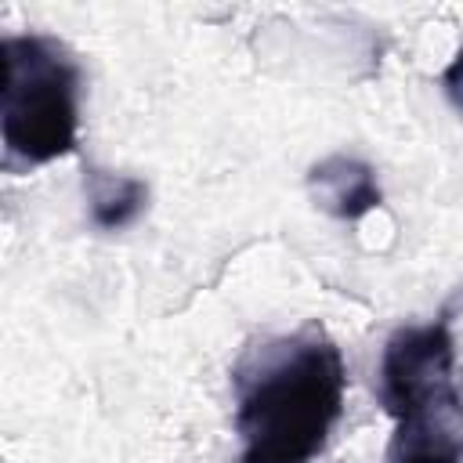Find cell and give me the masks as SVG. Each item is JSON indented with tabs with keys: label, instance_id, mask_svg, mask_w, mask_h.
Wrapping results in <instances>:
<instances>
[{
	"label": "cell",
	"instance_id": "1",
	"mask_svg": "<svg viewBox=\"0 0 463 463\" xmlns=\"http://www.w3.org/2000/svg\"><path fill=\"white\" fill-rule=\"evenodd\" d=\"M232 387L242 463H311L344 416L347 365L326 329L300 326L250 344Z\"/></svg>",
	"mask_w": 463,
	"mask_h": 463
},
{
	"label": "cell",
	"instance_id": "7",
	"mask_svg": "<svg viewBox=\"0 0 463 463\" xmlns=\"http://www.w3.org/2000/svg\"><path fill=\"white\" fill-rule=\"evenodd\" d=\"M441 87H445V98L452 101V109L463 116V47L452 54V61L445 65L441 72Z\"/></svg>",
	"mask_w": 463,
	"mask_h": 463
},
{
	"label": "cell",
	"instance_id": "4",
	"mask_svg": "<svg viewBox=\"0 0 463 463\" xmlns=\"http://www.w3.org/2000/svg\"><path fill=\"white\" fill-rule=\"evenodd\" d=\"M387 445V463H463V394L445 387L402 409Z\"/></svg>",
	"mask_w": 463,
	"mask_h": 463
},
{
	"label": "cell",
	"instance_id": "6",
	"mask_svg": "<svg viewBox=\"0 0 463 463\" xmlns=\"http://www.w3.org/2000/svg\"><path fill=\"white\" fill-rule=\"evenodd\" d=\"M87 203H90V221L101 232H119L134 224L145 206H148V184L130 174H112L87 166Z\"/></svg>",
	"mask_w": 463,
	"mask_h": 463
},
{
	"label": "cell",
	"instance_id": "2",
	"mask_svg": "<svg viewBox=\"0 0 463 463\" xmlns=\"http://www.w3.org/2000/svg\"><path fill=\"white\" fill-rule=\"evenodd\" d=\"M0 137L7 166H43L76 148L80 137V65L43 33L0 40Z\"/></svg>",
	"mask_w": 463,
	"mask_h": 463
},
{
	"label": "cell",
	"instance_id": "3",
	"mask_svg": "<svg viewBox=\"0 0 463 463\" xmlns=\"http://www.w3.org/2000/svg\"><path fill=\"white\" fill-rule=\"evenodd\" d=\"M452 383H456V336L449 315L423 326H402L387 336L380 362V402L387 416H398L412 402L438 394Z\"/></svg>",
	"mask_w": 463,
	"mask_h": 463
},
{
	"label": "cell",
	"instance_id": "5",
	"mask_svg": "<svg viewBox=\"0 0 463 463\" xmlns=\"http://www.w3.org/2000/svg\"><path fill=\"white\" fill-rule=\"evenodd\" d=\"M307 192L311 199L336 221H362L369 210L383 203L376 170L347 152L326 156L307 170Z\"/></svg>",
	"mask_w": 463,
	"mask_h": 463
}]
</instances>
